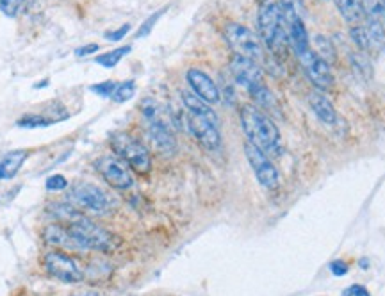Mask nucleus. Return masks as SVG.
I'll return each mask as SVG.
<instances>
[{
  "label": "nucleus",
  "mask_w": 385,
  "mask_h": 296,
  "mask_svg": "<svg viewBox=\"0 0 385 296\" xmlns=\"http://www.w3.org/2000/svg\"><path fill=\"white\" fill-rule=\"evenodd\" d=\"M241 127L247 136V141L257 146L266 155H277L280 152V131L273 120L257 105H243Z\"/></svg>",
  "instance_id": "nucleus-1"
},
{
  "label": "nucleus",
  "mask_w": 385,
  "mask_h": 296,
  "mask_svg": "<svg viewBox=\"0 0 385 296\" xmlns=\"http://www.w3.org/2000/svg\"><path fill=\"white\" fill-rule=\"evenodd\" d=\"M228 66H230V72L234 75V81L250 93V96L254 98L259 109L275 108V98L271 95L270 88L266 86V82H264V73H262L261 66L257 63L243 58V56L234 54L230 58V65Z\"/></svg>",
  "instance_id": "nucleus-2"
},
{
  "label": "nucleus",
  "mask_w": 385,
  "mask_h": 296,
  "mask_svg": "<svg viewBox=\"0 0 385 296\" xmlns=\"http://www.w3.org/2000/svg\"><path fill=\"white\" fill-rule=\"evenodd\" d=\"M68 231L74 238L77 250L112 252L122 245V239L118 236L105 231L100 225L93 224L91 219L84 218L79 212L70 219Z\"/></svg>",
  "instance_id": "nucleus-3"
},
{
  "label": "nucleus",
  "mask_w": 385,
  "mask_h": 296,
  "mask_svg": "<svg viewBox=\"0 0 385 296\" xmlns=\"http://www.w3.org/2000/svg\"><path fill=\"white\" fill-rule=\"evenodd\" d=\"M259 38L271 54H282L289 45L287 25L278 2H266L259 8Z\"/></svg>",
  "instance_id": "nucleus-4"
},
{
  "label": "nucleus",
  "mask_w": 385,
  "mask_h": 296,
  "mask_svg": "<svg viewBox=\"0 0 385 296\" xmlns=\"http://www.w3.org/2000/svg\"><path fill=\"white\" fill-rule=\"evenodd\" d=\"M111 146L116 157H119L138 175H148L152 169V155L147 146L134 136L116 132L111 136Z\"/></svg>",
  "instance_id": "nucleus-5"
},
{
  "label": "nucleus",
  "mask_w": 385,
  "mask_h": 296,
  "mask_svg": "<svg viewBox=\"0 0 385 296\" xmlns=\"http://www.w3.org/2000/svg\"><path fill=\"white\" fill-rule=\"evenodd\" d=\"M223 32L225 39H227L230 49L234 51V54L252 59V61L257 63L259 66H261L262 63H266L264 45H262L261 38H259L254 31H250V29L241 25V23L230 22L225 25Z\"/></svg>",
  "instance_id": "nucleus-6"
},
{
  "label": "nucleus",
  "mask_w": 385,
  "mask_h": 296,
  "mask_svg": "<svg viewBox=\"0 0 385 296\" xmlns=\"http://www.w3.org/2000/svg\"><path fill=\"white\" fill-rule=\"evenodd\" d=\"M244 155H247L248 162H250L252 169H254L259 184H261L262 188L270 189V191L277 189L278 184H280V175H278V169L275 168V165L270 161V157H268L262 150H259L257 146H254L248 141L244 143Z\"/></svg>",
  "instance_id": "nucleus-7"
},
{
  "label": "nucleus",
  "mask_w": 385,
  "mask_h": 296,
  "mask_svg": "<svg viewBox=\"0 0 385 296\" xmlns=\"http://www.w3.org/2000/svg\"><path fill=\"white\" fill-rule=\"evenodd\" d=\"M45 269L51 277L58 278L61 282H68V284H75L84 278L81 268H79L77 261L66 255L65 252H48L45 255Z\"/></svg>",
  "instance_id": "nucleus-8"
},
{
  "label": "nucleus",
  "mask_w": 385,
  "mask_h": 296,
  "mask_svg": "<svg viewBox=\"0 0 385 296\" xmlns=\"http://www.w3.org/2000/svg\"><path fill=\"white\" fill-rule=\"evenodd\" d=\"M95 168L111 188L129 189L134 184L131 172H129V166L119 157H115V155L98 157L95 161Z\"/></svg>",
  "instance_id": "nucleus-9"
},
{
  "label": "nucleus",
  "mask_w": 385,
  "mask_h": 296,
  "mask_svg": "<svg viewBox=\"0 0 385 296\" xmlns=\"http://www.w3.org/2000/svg\"><path fill=\"white\" fill-rule=\"evenodd\" d=\"M296 58L300 61V65L304 66L305 73L308 75L312 84L316 86V88L323 89V91H328V89L334 88V73H332L330 65L312 51V46L308 51L296 56Z\"/></svg>",
  "instance_id": "nucleus-10"
},
{
  "label": "nucleus",
  "mask_w": 385,
  "mask_h": 296,
  "mask_svg": "<svg viewBox=\"0 0 385 296\" xmlns=\"http://www.w3.org/2000/svg\"><path fill=\"white\" fill-rule=\"evenodd\" d=\"M68 196L75 205H81L82 209H88V211L107 212L111 209V198L100 188L88 184V182L75 184Z\"/></svg>",
  "instance_id": "nucleus-11"
},
{
  "label": "nucleus",
  "mask_w": 385,
  "mask_h": 296,
  "mask_svg": "<svg viewBox=\"0 0 385 296\" xmlns=\"http://www.w3.org/2000/svg\"><path fill=\"white\" fill-rule=\"evenodd\" d=\"M185 125L188 131L191 132L192 138L197 139L204 148L207 150H218L221 146V136L218 131V122L204 118L197 115H185Z\"/></svg>",
  "instance_id": "nucleus-12"
},
{
  "label": "nucleus",
  "mask_w": 385,
  "mask_h": 296,
  "mask_svg": "<svg viewBox=\"0 0 385 296\" xmlns=\"http://www.w3.org/2000/svg\"><path fill=\"white\" fill-rule=\"evenodd\" d=\"M147 127V138L150 141V146L154 148L157 154L164 155V157H170L177 150V141H175V136L171 132L170 123L166 122H154V123H145Z\"/></svg>",
  "instance_id": "nucleus-13"
},
{
  "label": "nucleus",
  "mask_w": 385,
  "mask_h": 296,
  "mask_svg": "<svg viewBox=\"0 0 385 296\" xmlns=\"http://www.w3.org/2000/svg\"><path fill=\"white\" fill-rule=\"evenodd\" d=\"M185 79H188V84L191 86V91L200 96L202 101L207 102V104H218L220 102V88L216 86V82L209 77L207 73L198 68H191L185 73Z\"/></svg>",
  "instance_id": "nucleus-14"
},
{
  "label": "nucleus",
  "mask_w": 385,
  "mask_h": 296,
  "mask_svg": "<svg viewBox=\"0 0 385 296\" xmlns=\"http://www.w3.org/2000/svg\"><path fill=\"white\" fill-rule=\"evenodd\" d=\"M307 101L312 112L320 118L321 123H325L328 127L337 125V112H335V108L330 102V98H327V96L320 91H311L307 96Z\"/></svg>",
  "instance_id": "nucleus-15"
},
{
  "label": "nucleus",
  "mask_w": 385,
  "mask_h": 296,
  "mask_svg": "<svg viewBox=\"0 0 385 296\" xmlns=\"http://www.w3.org/2000/svg\"><path fill=\"white\" fill-rule=\"evenodd\" d=\"M43 241L48 246H54V248H68V250H77L75 246L74 238L70 234L68 227H63V225L52 224L43 231Z\"/></svg>",
  "instance_id": "nucleus-16"
},
{
  "label": "nucleus",
  "mask_w": 385,
  "mask_h": 296,
  "mask_svg": "<svg viewBox=\"0 0 385 296\" xmlns=\"http://www.w3.org/2000/svg\"><path fill=\"white\" fill-rule=\"evenodd\" d=\"M27 150H11L0 157V181H9L22 169L23 162L27 161Z\"/></svg>",
  "instance_id": "nucleus-17"
},
{
  "label": "nucleus",
  "mask_w": 385,
  "mask_h": 296,
  "mask_svg": "<svg viewBox=\"0 0 385 296\" xmlns=\"http://www.w3.org/2000/svg\"><path fill=\"white\" fill-rule=\"evenodd\" d=\"M182 102H184V108L189 115L204 116V118L212 120V122H218V115L214 112V109L192 91H182Z\"/></svg>",
  "instance_id": "nucleus-18"
},
{
  "label": "nucleus",
  "mask_w": 385,
  "mask_h": 296,
  "mask_svg": "<svg viewBox=\"0 0 385 296\" xmlns=\"http://www.w3.org/2000/svg\"><path fill=\"white\" fill-rule=\"evenodd\" d=\"M334 4L350 25H363V22L366 20L360 0H334Z\"/></svg>",
  "instance_id": "nucleus-19"
},
{
  "label": "nucleus",
  "mask_w": 385,
  "mask_h": 296,
  "mask_svg": "<svg viewBox=\"0 0 385 296\" xmlns=\"http://www.w3.org/2000/svg\"><path fill=\"white\" fill-rule=\"evenodd\" d=\"M131 51H132L131 45L119 46V49H112V51L104 52V54H100V56H96L95 63H98V65L104 66V68H115V66L118 65V63L122 61L125 56L131 54Z\"/></svg>",
  "instance_id": "nucleus-20"
},
{
  "label": "nucleus",
  "mask_w": 385,
  "mask_h": 296,
  "mask_svg": "<svg viewBox=\"0 0 385 296\" xmlns=\"http://www.w3.org/2000/svg\"><path fill=\"white\" fill-rule=\"evenodd\" d=\"M366 20H377L385 23V0H360Z\"/></svg>",
  "instance_id": "nucleus-21"
},
{
  "label": "nucleus",
  "mask_w": 385,
  "mask_h": 296,
  "mask_svg": "<svg viewBox=\"0 0 385 296\" xmlns=\"http://www.w3.org/2000/svg\"><path fill=\"white\" fill-rule=\"evenodd\" d=\"M312 45H314V49L312 51L316 52L318 56H320L323 61H327L328 65H332V63L335 61V51H334V45L330 43V39L325 38V36L318 34L316 38L312 39Z\"/></svg>",
  "instance_id": "nucleus-22"
},
{
  "label": "nucleus",
  "mask_w": 385,
  "mask_h": 296,
  "mask_svg": "<svg viewBox=\"0 0 385 296\" xmlns=\"http://www.w3.org/2000/svg\"><path fill=\"white\" fill-rule=\"evenodd\" d=\"M350 32H351V39H353V43L357 45V49H360L363 52L371 51V49L374 46L366 25H351Z\"/></svg>",
  "instance_id": "nucleus-23"
},
{
  "label": "nucleus",
  "mask_w": 385,
  "mask_h": 296,
  "mask_svg": "<svg viewBox=\"0 0 385 296\" xmlns=\"http://www.w3.org/2000/svg\"><path fill=\"white\" fill-rule=\"evenodd\" d=\"M136 95V82L134 81H125L122 84L116 86L115 93H112V101L118 102V104H124V102H129L132 96Z\"/></svg>",
  "instance_id": "nucleus-24"
},
{
  "label": "nucleus",
  "mask_w": 385,
  "mask_h": 296,
  "mask_svg": "<svg viewBox=\"0 0 385 296\" xmlns=\"http://www.w3.org/2000/svg\"><path fill=\"white\" fill-rule=\"evenodd\" d=\"M48 120L43 118V116L38 115H25L18 120V127L23 129H39V127H46L48 125Z\"/></svg>",
  "instance_id": "nucleus-25"
},
{
  "label": "nucleus",
  "mask_w": 385,
  "mask_h": 296,
  "mask_svg": "<svg viewBox=\"0 0 385 296\" xmlns=\"http://www.w3.org/2000/svg\"><path fill=\"white\" fill-rule=\"evenodd\" d=\"M23 2L25 0H0V11L4 13L6 16H9V18H15L22 11Z\"/></svg>",
  "instance_id": "nucleus-26"
},
{
  "label": "nucleus",
  "mask_w": 385,
  "mask_h": 296,
  "mask_svg": "<svg viewBox=\"0 0 385 296\" xmlns=\"http://www.w3.org/2000/svg\"><path fill=\"white\" fill-rule=\"evenodd\" d=\"M164 11L166 9H162V11H157V13H154V15L152 16H148L147 20H145V23H143L141 27L138 29V38H145V36H148L152 32V29H154V25L155 23H157V20L161 18L162 15H164Z\"/></svg>",
  "instance_id": "nucleus-27"
},
{
  "label": "nucleus",
  "mask_w": 385,
  "mask_h": 296,
  "mask_svg": "<svg viewBox=\"0 0 385 296\" xmlns=\"http://www.w3.org/2000/svg\"><path fill=\"white\" fill-rule=\"evenodd\" d=\"M66 188H68V181L63 175H52V177L46 179V189L48 191H63Z\"/></svg>",
  "instance_id": "nucleus-28"
},
{
  "label": "nucleus",
  "mask_w": 385,
  "mask_h": 296,
  "mask_svg": "<svg viewBox=\"0 0 385 296\" xmlns=\"http://www.w3.org/2000/svg\"><path fill=\"white\" fill-rule=\"evenodd\" d=\"M116 86H118V84H116V82L105 81V82H100V84L91 86V91L96 93V95H102V96H112V93H115Z\"/></svg>",
  "instance_id": "nucleus-29"
},
{
  "label": "nucleus",
  "mask_w": 385,
  "mask_h": 296,
  "mask_svg": "<svg viewBox=\"0 0 385 296\" xmlns=\"http://www.w3.org/2000/svg\"><path fill=\"white\" fill-rule=\"evenodd\" d=\"M129 31H131V25H122V27L119 29H116V31H111V32H107V34H105V39H107V41H119V39H124L125 36L129 34Z\"/></svg>",
  "instance_id": "nucleus-30"
},
{
  "label": "nucleus",
  "mask_w": 385,
  "mask_h": 296,
  "mask_svg": "<svg viewBox=\"0 0 385 296\" xmlns=\"http://www.w3.org/2000/svg\"><path fill=\"white\" fill-rule=\"evenodd\" d=\"M330 271L335 277H343L348 274V264L344 261H334L330 264Z\"/></svg>",
  "instance_id": "nucleus-31"
},
{
  "label": "nucleus",
  "mask_w": 385,
  "mask_h": 296,
  "mask_svg": "<svg viewBox=\"0 0 385 296\" xmlns=\"http://www.w3.org/2000/svg\"><path fill=\"white\" fill-rule=\"evenodd\" d=\"M343 296H371V295L364 285H351V288H348L346 291L343 292Z\"/></svg>",
  "instance_id": "nucleus-32"
},
{
  "label": "nucleus",
  "mask_w": 385,
  "mask_h": 296,
  "mask_svg": "<svg viewBox=\"0 0 385 296\" xmlns=\"http://www.w3.org/2000/svg\"><path fill=\"white\" fill-rule=\"evenodd\" d=\"M98 49H100V46L95 45V43H91V45H84V46H81V49H77V51H75V54H77L79 58H84V56L95 54Z\"/></svg>",
  "instance_id": "nucleus-33"
},
{
  "label": "nucleus",
  "mask_w": 385,
  "mask_h": 296,
  "mask_svg": "<svg viewBox=\"0 0 385 296\" xmlns=\"http://www.w3.org/2000/svg\"><path fill=\"white\" fill-rule=\"evenodd\" d=\"M86 296H98V295H96V292H89V295H86Z\"/></svg>",
  "instance_id": "nucleus-34"
}]
</instances>
